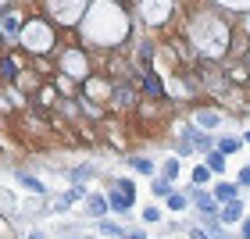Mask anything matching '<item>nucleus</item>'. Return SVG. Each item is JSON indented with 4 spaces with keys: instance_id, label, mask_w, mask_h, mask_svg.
I'll return each instance as SVG.
<instances>
[{
    "instance_id": "obj_12",
    "label": "nucleus",
    "mask_w": 250,
    "mask_h": 239,
    "mask_svg": "<svg viewBox=\"0 0 250 239\" xmlns=\"http://www.w3.org/2000/svg\"><path fill=\"white\" fill-rule=\"evenodd\" d=\"M222 164H225V154H208V168L211 172H222Z\"/></svg>"
},
{
    "instance_id": "obj_27",
    "label": "nucleus",
    "mask_w": 250,
    "mask_h": 239,
    "mask_svg": "<svg viewBox=\"0 0 250 239\" xmlns=\"http://www.w3.org/2000/svg\"><path fill=\"white\" fill-rule=\"evenodd\" d=\"M29 239H47V236H43V232H32V236H29Z\"/></svg>"
},
{
    "instance_id": "obj_5",
    "label": "nucleus",
    "mask_w": 250,
    "mask_h": 239,
    "mask_svg": "<svg viewBox=\"0 0 250 239\" xmlns=\"http://www.w3.org/2000/svg\"><path fill=\"white\" fill-rule=\"evenodd\" d=\"M240 214H243V203L240 200H229V203H225V211H222V221H240Z\"/></svg>"
},
{
    "instance_id": "obj_4",
    "label": "nucleus",
    "mask_w": 250,
    "mask_h": 239,
    "mask_svg": "<svg viewBox=\"0 0 250 239\" xmlns=\"http://www.w3.org/2000/svg\"><path fill=\"white\" fill-rule=\"evenodd\" d=\"M107 207H111V211H122V214H125V211L132 207V200L125 197V193H118V189H115V193L107 197Z\"/></svg>"
},
{
    "instance_id": "obj_13",
    "label": "nucleus",
    "mask_w": 250,
    "mask_h": 239,
    "mask_svg": "<svg viewBox=\"0 0 250 239\" xmlns=\"http://www.w3.org/2000/svg\"><path fill=\"white\" fill-rule=\"evenodd\" d=\"M154 197H172V186H168L165 179H157L154 182Z\"/></svg>"
},
{
    "instance_id": "obj_16",
    "label": "nucleus",
    "mask_w": 250,
    "mask_h": 239,
    "mask_svg": "<svg viewBox=\"0 0 250 239\" xmlns=\"http://www.w3.org/2000/svg\"><path fill=\"white\" fill-rule=\"evenodd\" d=\"M118 193H125L129 200H136V189H132V182H129V179H125V182H118Z\"/></svg>"
},
{
    "instance_id": "obj_14",
    "label": "nucleus",
    "mask_w": 250,
    "mask_h": 239,
    "mask_svg": "<svg viewBox=\"0 0 250 239\" xmlns=\"http://www.w3.org/2000/svg\"><path fill=\"white\" fill-rule=\"evenodd\" d=\"M129 164L136 168V172H154V164H150V161H143V157H132Z\"/></svg>"
},
{
    "instance_id": "obj_10",
    "label": "nucleus",
    "mask_w": 250,
    "mask_h": 239,
    "mask_svg": "<svg viewBox=\"0 0 250 239\" xmlns=\"http://www.w3.org/2000/svg\"><path fill=\"white\" fill-rule=\"evenodd\" d=\"M64 68H72V72H83V58H79V54H64Z\"/></svg>"
},
{
    "instance_id": "obj_28",
    "label": "nucleus",
    "mask_w": 250,
    "mask_h": 239,
    "mask_svg": "<svg viewBox=\"0 0 250 239\" xmlns=\"http://www.w3.org/2000/svg\"><path fill=\"white\" fill-rule=\"evenodd\" d=\"M247 143H250V132H247Z\"/></svg>"
},
{
    "instance_id": "obj_20",
    "label": "nucleus",
    "mask_w": 250,
    "mask_h": 239,
    "mask_svg": "<svg viewBox=\"0 0 250 239\" xmlns=\"http://www.w3.org/2000/svg\"><path fill=\"white\" fill-rule=\"evenodd\" d=\"M143 218H146V221H157V218H161V211H157V207H146Z\"/></svg>"
},
{
    "instance_id": "obj_18",
    "label": "nucleus",
    "mask_w": 250,
    "mask_h": 239,
    "mask_svg": "<svg viewBox=\"0 0 250 239\" xmlns=\"http://www.w3.org/2000/svg\"><path fill=\"white\" fill-rule=\"evenodd\" d=\"M146 89H150V93H154V97H157V93H161V82H157V79H154V75H150V79H146Z\"/></svg>"
},
{
    "instance_id": "obj_6",
    "label": "nucleus",
    "mask_w": 250,
    "mask_h": 239,
    "mask_svg": "<svg viewBox=\"0 0 250 239\" xmlns=\"http://www.w3.org/2000/svg\"><path fill=\"white\" fill-rule=\"evenodd\" d=\"M240 139H236V136H222V139H218V154H236V150H240Z\"/></svg>"
},
{
    "instance_id": "obj_22",
    "label": "nucleus",
    "mask_w": 250,
    "mask_h": 239,
    "mask_svg": "<svg viewBox=\"0 0 250 239\" xmlns=\"http://www.w3.org/2000/svg\"><path fill=\"white\" fill-rule=\"evenodd\" d=\"M100 229H104L107 236H118V225H111V221H100Z\"/></svg>"
},
{
    "instance_id": "obj_25",
    "label": "nucleus",
    "mask_w": 250,
    "mask_h": 239,
    "mask_svg": "<svg viewBox=\"0 0 250 239\" xmlns=\"http://www.w3.org/2000/svg\"><path fill=\"white\" fill-rule=\"evenodd\" d=\"M243 239H250V218L243 221Z\"/></svg>"
},
{
    "instance_id": "obj_9",
    "label": "nucleus",
    "mask_w": 250,
    "mask_h": 239,
    "mask_svg": "<svg viewBox=\"0 0 250 239\" xmlns=\"http://www.w3.org/2000/svg\"><path fill=\"white\" fill-rule=\"evenodd\" d=\"M197 125H204V129H218V115H211V111H200V115H197Z\"/></svg>"
},
{
    "instance_id": "obj_26",
    "label": "nucleus",
    "mask_w": 250,
    "mask_h": 239,
    "mask_svg": "<svg viewBox=\"0 0 250 239\" xmlns=\"http://www.w3.org/2000/svg\"><path fill=\"white\" fill-rule=\"evenodd\" d=\"M122 239H143V232H129V236H122Z\"/></svg>"
},
{
    "instance_id": "obj_7",
    "label": "nucleus",
    "mask_w": 250,
    "mask_h": 239,
    "mask_svg": "<svg viewBox=\"0 0 250 239\" xmlns=\"http://www.w3.org/2000/svg\"><path fill=\"white\" fill-rule=\"evenodd\" d=\"M193 197H197V207H200V214H214L218 207H214V200L208 197V193H193Z\"/></svg>"
},
{
    "instance_id": "obj_3",
    "label": "nucleus",
    "mask_w": 250,
    "mask_h": 239,
    "mask_svg": "<svg viewBox=\"0 0 250 239\" xmlns=\"http://www.w3.org/2000/svg\"><path fill=\"white\" fill-rule=\"evenodd\" d=\"M68 4H79V0H54V15L64 18V21H72L79 15V7H68Z\"/></svg>"
},
{
    "instance_id": "obj_23",
    "label": "nucleus",
    "mask_w": 250,
    "mask_h": 239,
    "mask_svg": "<svg viewBox=\"0 0 250 239\" xmlns=\"http://www.w3.org/2000/svg\"><path fill=\"white\" fill-rule=\"evenodd\" d=\"M240 182H243V186H250V168H240Z\"/></svg>"
},
{
    "instance_id": "obj_24",
    "label": "nucleus",
    "mask_w": 250,
    "mask_h": 239,
    "mask_svg": "<svg viewBox=\"0 0 250 239\" xmlns=\"http://www.w3.org/2000/svg\"><path fill=\"white\" fill-rule=\"evenodd\" d=\"M189 236H193V239H211V236H208V232H200V229H193V232H189Z\"/></svg>"
},
{
    "instance_id": "obj_21",
    "label": "nucleus",
    "mask_w": 250,
    "mask_h": 239,
    "mask_svg": "<svg viewBox=\"0 0 250 239\" xmlns=\"http://www.w3.org/2000/svg\"><path fill=\"white\" fill-rule=\"evenodd\" d=\"M165 175H168V179H175V175H179V164H175V161H168V164H165Z\"/></svg>"
},
{
    "instance_id": "obj_1",
    "label": "nucleus",
    "mask_w": 250,
    "mask_h": 239,
    "mask_svg": "<svg viewBox=\"0 0 250 239\" xmlns=\"http://www.w3.org/2000/svg\"><path fill=\"white\" fill-rule=\"evenodd\" d=\"M125 32V15L115 4H97L89 11V21H86V36L97 40V43H115L122 40Z\"/></svg>"
},
{
    "instance_id": "obj_8",
    "label": "nucleus",
    "mask_w": 250,
    "mask_h": 239,
    "mask_svg": "<svg viewBox=\"0 0 250 239\" xmlns=\"http://www.w3.org/2000/svg\"><path fill=\"white\" fill-rule=\"evenodd\" d=\"M104 211H111L104 197H89V214H97V218H104Z\"/></svg>"
},
{
    "instance_id": "obj_17",
    "label": "nucleus",
    "mask_w": 250,
    "mask_h": 239,
    "mask_svg": "<svg viewBox=\"0 0 250 239\" xmlns=\"http://www.w3.org/2000/svg\"><path fill=\"white\" fill-rule=\"evenodd\" d=\"M214 193H218V197H222V200H232V197H236V189H232V186H218V189H214Z\"/></svg>"
},
{
    "instance_id": "obj_19",
    "label": "nucleus",
    "mask_w": 250,
    "mask_h": 239,
    "mask_svg": "<svg viewBox=\"0 0 250 239\" xmlns=\"http://www.w3.org/2000/svg\"><path fill=\"white\" fill-rule=\"evenodd\" d=\"M18 179H21V186H29V189H43L40 182H36V179H29V175H18Z\"/></svg>"
},
{
    "instance_id": "obj_2",
    "label": "nucleus",
    "mask_w": 250,
    "mask_h": 239,
    "mask_svg": "<svg viewBox=\"0 0 250 239\" xmlns=\"http://www.w3.org/2000/svg\"><path fill=\"white\" fill-rule=\"evenodd\" d=\"M25 43H29V47L47 50V47H50V29H47V25H40V21H32V25L25 29Z\"/></svg>"
},
{
    "instance_id": "obj_11",
    "label": "nucleus",
    "mask_w": 250,
    "mask_h": 239,
    "mask_svg": "<svg viewBox=\"0 0 250 239\" xmlns=\"http://www.w3.org/2000/svg\"><path fill=\"white\" fill-rule=\"evenodd\" d=\"M186 197H179V193H172V197H168V207H172V211H186Z\"/></svg>"
},
{
    "instance_id": "obj_15",
    "label": "nucleus",
    "mask_w": 250,
    "mask_h": 239,
    "mask_svg": "<svg viewBox=\"0 0 250 239\" xmlns=\"http://www.w3.org/2000/svg\"><path fill=\"white\" fill-rule=\"evenodd\" d=\"M208 179H211V168H197V172H193V182H197V186H204Z\"/></svg>"
}]
</instances>
